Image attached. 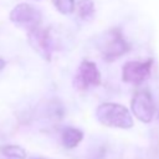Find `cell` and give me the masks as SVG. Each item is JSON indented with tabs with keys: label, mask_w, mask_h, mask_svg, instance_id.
Listing matches in <instances>:
<instances>
[{
	"label": "cell",
	"mask_w": 159,
	"mask_h": 159,
	"mask_svg": "<svg viewBox=\"0 0 159 159\" xmlns=\"http://www.w3.org/2000/svg\"><path fill=\"white\" fill-rule=\"evenodd\" d=\"M5 65H6V62H5V60H2V58H0V71L5 67Z\"/></svg>",
	"instance_id": "12"
},
{
	"label": "cell",
	"mask_w": 159,
	"mask_h": 159,
	"mask_svg": "<svg viewBox=\"0 0 159 159\" xmlns=\"http://www.w3.org/2000/svg\"><path fill=\"white\" fill-rule=\"evenodd\" d=\"M10 20L16 26L31 31L36 27H40V24L42 21V14L34 5L21 2L11 10Z\"/></svg>",
	"instance_id": "3"
},
{
	"label": "cell",
	"mask_w": 159,
	"mask_h": 159,
	"mask_svg": "<svg viewBox=\"0 0 159 159\" xmlns=\"http://www.w3.org/2000/svg\"><path fill=\"white\" fill-rule=\"evenodd\" d=\"M96 118L106 127L128 129L133 127V118L130 112L122 104L106 102L97 107Z\"/></svg>",
	"instance_id": "1"
},
{
	"label": "cell",
	"mask_w": 159,
	"mask_h": 159,
	"mask_svg": "<svg viewBox=\"0 0 159 159\" xmlns=\"http://www.w3.org/2000/svg\"><path fill=\"white\" fill-rule=\"evenodd\" d=\"M98 47H99L102 57L106 61L111 62V61L123 56L124 53H127L130 48V45L123 36L120 29L113 27V29H109L103 35V37L99 41Z\"/></svg>",
	"instance_id": "2"
},
{
	"label": "cell",
	"mask_w": 159,
	"mask_h": 159,
	"mask_svg": "<svg viewBox=\"0 0 159 159\" xmlns=\"http://www.w3.org/2000/svg\"><path fill=\"white\" fill-rule=\"evenodd\" d=\"M34 159H45V158H34Z\"/></svg>",
	"instance_id": "13"
},
{
	"label": "cell",
	"mask_w": 159,
	"mask_h": 159,
	"mask_svg": "<svg viewBox=\"0 0 159 159\" xmlns=\"http://www.w3.org/2000/svg\"><path fill=\"white\" fill-rule=\"evenodd\" d=\"M132 112L137 119H139L143 123L152 122L154 117V101L152 97V93L149 89H139L135 92L133 99H132Z\"/></svg>",
	"instance_id": "6"
},
{
	"label": "cell",
	"mask_w": 159,
	"mask_h": 159,
	"mask_svg": "<svg viewBox=\"0 0 159 159\" xmlns=\"http://www.w3.org/2000/svg\"><path fill=\"white\" fill-rule=\"evenodd\" d=\"M73 84L78 89H87L88 87H96L101 84V72L97 65L92 61L83 60L78 67V72L75 77Z\"/></svg>",
	"instance_id": "7"
},
{
	"label": "cell",
	"mask_w": 159,
	"mask_h": 159,
	"mask_svg": "<svg viewBox=\"0 0 159 159\" xmlns=\"http://www.w3.org/2000/svg\"><path fill=\"white\" fill-rule=\"evenodd\" d=\"M77 12L78 16L84 20L89 21L94 15V2L93 0H80L77 5Z\"/></svg>",
	"instance_id": "9"
},
{
	"label": "cell",
	"mask_w": 159,
	"mask_h": 159,
	"mask_svg": "<svg viewBox=\"0 0 159 159\" xmlns=\"http://www.w3.org/2000/svg\"><path fill=\"white\" fill-rule=\"evenodd\" d=\"M82 139H83V133L78 128L67 127L62 132V143L68 149H72V148L77 147L81 143Z\"/></svg>",
	"instance_id": "8"
},
{
	"label": "cell",
	"mask_w": 159,
	"mask_h": 159,
	"mask_svg": "<svg viewBox=\"0 0 159 159\" xmlns=\"http://www.w3.org/2000/svg\"><path fill=\"white\" fill-rule=\"evenodd\" d=\"M53 5L57 11L63 15H68L75 11V0H53Z\"/></svg>",
	"instance_id": "11"
},
{
	"label": "cell",
	"mask_w": 159,
	"mask_h": 159,
	"mask_svg": "<svg viewBox=\"0 0 159 159\" xmlns=\"http://www.w3.org/2000/svg\"><path fill=\"white\" fill-rule=\"evenodd\" d=\"M0 150H1L2 155L7 157L9 159H25L26 158L25 149H22L19 145H14V144L4 145V147H1Z\"/></svg>",
	"instance_id": "10"
},
{
	"label": "cell",
	"mask_w": 159,
	"mask_h": 159,
	"mask_svg": "<svg viewBox=\"0 0 159 159\" xmlns=\"http://www.w3.org/2000/svg\"><path fill=\"white\" fill-rule=\"evenodd\" d=\"M153 66V58L145 61H128L122 68V80L127 83L138 86L142 84L149 76Z\"/></svg>",
	"instance_id": "5"
},
{
	"label": "cell",
	"mask_w": 159,
	"mask_h": 159,
	"mask_svg": "<svg viewBox=\"0 0 159 159\" xmlns=\"http://www.w3.org/2000/svg\"><path fill=\"white\" fill-rule=\"evenodd\" d=\"M29 45L36 51L43 60L51 61L53 53V41L48 29L36 27L31 31H27Z\"/></svg>",
	"instance_id": "4"
}]
</instances>
